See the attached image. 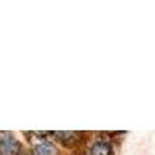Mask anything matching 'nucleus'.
I'll return each mask as SVG.
<instances>
[{
    "instance_id": "nucleus-1",
    "label": "nucleus",
    "mask_w": 155,
    "mask_h": 155,
    "mask_svg": "<svg viewBox=\"0 0 155 155\" xmlns=\"http://www.w3.org/2000/svg\"><path fill=\"white\" fill-rule=\"evenodd\" d=\"M20 152V143L9 135V134H2L0 135V153L2 155H19Z\"/></svg>"
},
{
    "instance_id": "nucleus-2",
    "label": "nucleus",
    "mask_w": 155,
    "mask_h": 155,
    "mask_svg": "<svg viewBox=\"0 0 155 155\" xmlns=\"http://www.w3.org/2000/svg\"><path fill=\"white\" fill-rule=\"evenodd\" d=\"M90 155H112V146L107 140H96L90 147Z\"/></svg>"
},
{
    "instance_id": "nucleus-3",
    "label": "nucleus",
    "mask_w": 155,
    "mask_h": 155,
    "mask_svg": "<svg viewBox=\"0 0 155 155\" xmlns=\"http://www.w3.org/2000/svg\"><path fill=\"white\" fill-rule=\"evenodd\" d=\"M34 155H58V149L50 141H41L34 146Z\"/></svg>"
}]
</instances>
